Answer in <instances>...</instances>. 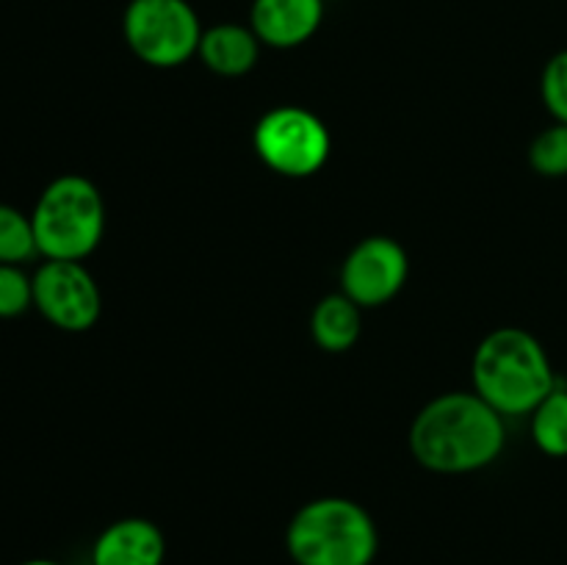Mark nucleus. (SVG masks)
Returning a JSON list of instances; mask_svg holds the SVG:
<instances>
[{"label": "nucleus", "mask_w": 567, "mask_h": 565, "mask_svg": "<svg viewBox=\"0 0 567 565\" xmlns=\"http://www.w3.org/2000/svg\"><path fill=\"white\" fill-rule=\"evenodd\" d=\"M410 452L435 474H471L491 465L507 443L504 415L476 391H449L419 410Z\"/></svg>", "instance_id": "1"}, {"label": "nucleus", "mask_w": 567, "mask_h": 565, "mask_svg": "<svg viewBox=\"0 0 567 565\" xmlns=\"http://www.w3.org/2000/svg\"><path fill=\"white\" fill-rule=\"evenodd\" d=\"M474 391L493 410L529 415L559 386L546 347L524 327H498L487 332L471 363Z\"/></svg>", "instance_id": "2"}, {"label": "nucleus", "mask_w": 567, "mask_h": 565, "mask_svg": "<svg viewBox=\"0 0 567 565\" xmlns=\"http://www.w3.org/2000/svg\"><path fill=\"white\" fill-rule=\"evenodd\" d=\"M286 548L297 565H371L380 552V532L363 504L321 496L293 513Z\"/></svg>", "instance_id": "3"}, {"label": "nucleus", "mask_w": 567, "mask_h": 565, "mask_svg": "<svg viewBox=\"0 0 567 565\" xmlns=\"http://www.w3.org/2000/svg\"><path fill=\"white\" fill-rule=\"evenodd\" d=\"M37 247L44 260H83L105 233V199L83 175H59L31 210Z\"/></svg>", "instance_id": "4"}, {"label": "nucleus", "mask_w": 567, "mask_h": 565, "mask_svg": "<svg viewBox=\"0 0 567 565\" xmlns=\"http://www.w3.org/2000/svg\"><path fill=\"white\" fill-rule=\"evenodd\" d=\"M203 31L197 9L188 0H131L122 14V37L131 53L158 70L192 61Z\"/></svg>", "instance_id": "5"}, {"label": "nucleus", "mask_w": 567, "mask_h": 565, "mask_svg": "<svg viewBox=\"0 0 567 565\" xmlns=\"http://www.w3.org/2000/svg\"><path fill=\"white\" fill-rule=\"evenodd\" d=\"M255 153L269 170L286 177H308L327 164L332 150L324 122L299 105L266 111L252 133Z\"/></svg>", "instance_id": "6"}, {"label": "nucleus", "mask_w": 567, "mask_h": 565, "mask_svg": "<svg viewBox=\"0 0 567 565\" xmlns=\"http://www.w3.org/2000/svg\"><path fill=\"white\" fill-rule=\"evenodd\" d=\"M33 308L64 332H86L103 314V297L81 260H44L33 271Z\"/></svg>", "instance_id": "7"}, {"label": "nucleus", "mask_w": 567, "mask_h": 565, "mask_svg": "<svg viewBox=\"0 0 567 565\" xmlns=\"http://www.w3.org/2000/svg\"><path fill=\"white\" fill-rule=\"evenodd\" d=\"M408 271V253L396 238L369 236L343 260L341 291L360 308H380L402 291Z\"/></svg>", "instance_id": "8"}, {"label": "nucleus", "mask_w": 567, "mask_h": 565, "mask_svg": "<svg viewBox=\"0 0 567 565\" xmlns=\"http://www.w3.org/2000/svg\"><path fill=\"white\" fill-rule=\"evenodd\" d=\"M324 22V0H252L249 28L260 44L291 50L316 37Z\"/></svg>", "instance_id": "9"}, {"label": "nucleus", "mask_w": 567, "mask_h": 565, "mask_svg": "<svg viewBox=\"0 0 567 565\" xmlns=\"http://www.w3.org/2000/svg\"><path fill=\"white\" fill-rule=\"evenodd\" d=\"M164 532L147 518H120L92 546V565H164Z\"/></svg>", "instance_id": "10"}, {"label": "nucleus", "mask_w": 567, "mask_h": 565, "mask_svg": "<svg viewBox=\"0 0 567 565\" xmlns=\"http://www.w3.org/2000/svg\"><path fill=\"white\" fill-rule=\"evenodd\" d=\"M260 39L255 31L241 22H216L205 28L199 39V61L210 72L221 78H241L258 64L260 59Z\"/></svg>", "instance_id": "11"}, {"label": "nucleus", "mask_w": 567, "mask_h": 565, "mask_svg": "<svg viewBox=\"0 0 567 565\" xmlns=\"http://www.w3.org/2000/svg\"><path fill=\"white\" fill-rule=\"evenodd\" d=\"M360 305H354L343 291L324 297L310 314V336L324 352L352 349L360 338Z\"/></svg>", "instance_id": "12"}, {"label": "nucleus", "mask_w": 567, "mask_h": 565, "mask_svg": "<svg viewBox=\"0 0 567 565\" xmlns=\"http://www.w3.org/2000/svg\"><path fill=\"white\" fill-rule=\"evenodd\" d=\"M532 441L548 458H567V388L557 386L529 413Z\"/></svg>", "instance_id": "13"}, {"label": "nucleus", "mask_w": 567, "mask_h": 565, "mask_svg": "<svg viewBox=\"0 0 567 565\" xmlns=\"http://www.w3.org/2000/svg\"><path fill=\"white\" fill-rule=\"evenodd\" d=\"M39 255L31 214L0 203V264L25 266Z\"/></svg>", "instance_id": "14"}, {"label": "nucleus", "mask_w": 567, "mask_h": 565, "mask_svg": "<svg viewBox=\"0 0 567 565\" xmlns=\"http://www.w3.org/2000/svg\"><path fill=\"white\" fill-rule=\"evenodd\" d=\"M529 164L543 177H567V122H554L529 144Z\"/></svg>", "instance_id": "15"}, {"label": "nucleus", "mask_w": 567, "mask_h": 565, "mask_svg": "<svg viewBox=\"0 0 567 565\" xmlns=\"http://www.w3.org/2000/svg\"><path fill=\"white\" fill-rule=\"evenodd\" d=\"M33 308V275L22 266L0 264V319H17Z\"/></svg>", "instance_id": "16"}, {"label": "nucleus", "mask_w": 567, "mask_h": 565, "mask_svg": "<svg viewBox=\"0 0 567 565\" xmlns=\"http://www.w3.org/2000/svg\"><path fill=\"white\" fill-rule=\"evenodd\" d=\"M540 97L554 122H567V50L554 53L543 66Z\"/></svg>", "instance_id": "17"}, {"label": "nucleus", "mask_w": 567, "mask_h": 565, "mask_svg": "<svg viewBox=\"0 0 567 565\" xmlns=\"http://www.w3.org/2000/svg\"><path fill=\"white\" fill-rule=\"evenodd\" d=\"M20 565H61L59 559H48V557H37V559H25V563Z\"/></svg>", "instance_id": "18"}]
</instances>
